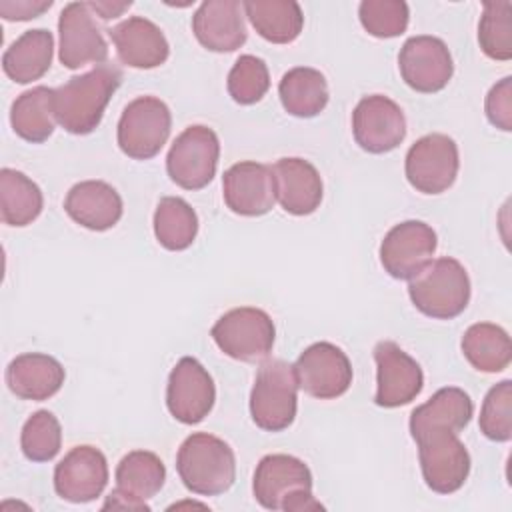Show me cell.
Masks as SVG:
<instances>
[{
	"label": "cell",
	"mask_w": 512,
	"mask_h": 512,
	"mask_svg": "<svg viewBox=\"0 0 512 512\" xmlns=\"http://www.w3.org/2000/svg\"><path fill=\"white\" fill-rule=\"evenodd\" d=\"M226 206L238 216H264L276 202V180L272 166L244 160L232 164L222 176Z\"/></svg>",
	"instance_id": "obj_18"
},
{
	"label": "cell",
	"mask_w": 512,
	"mask_h": 512,
	"mask_svg": "<svg viewBox=\"0 0 512 512\" xmlns=\"http://www.w3.org/2000/svg\"><path fill=\"white\" fill-rule=\"evenodd\" d=\"M252 492L266 510L308 512L324 506L312 496V472L296 456L268 454L254 472Z\"/></svg>",
	"instance_id": "obj_2"
},
{
	"label": "cell",
	"mask_w": 512,
	"mask_h": 512,
	"mask_svg": "<svg viewBox=\"0 0 512 512\" xmlns=\"http://www.w3.org/2000/svg\"><path fill=\"white\" fill-rule=\"evenodd\" d=\"M116 54L130 68L150 70L168 60L170 46L164 32L144 16H130L108 30Z\"/></svg>",
	"instance_id": "obj_21"
},
{
	"label": "cell",
	"mask_w": 512,
	"mask_h": 512,
	"mask_svg": "<svg viewBox=\"0 0 512 512\" xmlns=\"http://www.w3.org/2000/svg\"><path fill=\"white\" fill-rule=\"evenodd\" d=\"M294 374L298 388L318 400L338 398L352 384V364L346 352L332 342L310 344L298 356Z\"/></svg>",
	"instance_id": "obj_12"
},
{
	"label": "cell",
	"mask_w": 512,
	"mask_h": 512,
	"mask_svg": "<svg viewBox=\"0 0 512 512\" xmlns=\"http://www.w3.org/2000/svg\"><path fill=\"white\" fill-rule=\"evenodd\" d=\"M60 34V62L70 68L86 64H104L108 58V44L96 24L94 12L88 2H70L58 18Z\"/></svg>",
	"instance_id": "obj_17"
},
{
	"label": "cell",
	"mask_w": 512,
	"mask_h": 512,
	"mask_svg": "<svg viewBox=\"0 0 512 512\" xmlns=\"http://www.w3.org/2000/svg\"><path fill=\"white\" fill-rule=\"evenodd\" d=\"M220 140L208 126L194 124L176 136L166 156V172L184 190L208 186L216 174Z\"/></svg>",
	"instance_id": "obj_8"
},
{
	"label": "cell",
	"mask_w": 512,
	"mask_h": 512,
	"mask_svg": "<svg viewBox=\"0 0 512 512\" xmlns=\"http://www.w3.org/2000/svg\"><path fill=\"white\" fill-rule=\"evenodd\" d=\"M486 118L492 126L510 132L512 130V78L506 76L494 84L484 102Z\"/></svg>",
	"instance_id": "obj_39"
},
{
	"label": "cell",
	"mask_w": 512,
	"mask_h": 512,
	"mask_svg": "<svg viewBox=\"0 0 512 512\" xmlns=\"http://www.w3.org/2000/svg\"><path fill=\"white\" fill-rule=\"evenodd\" d=\"M216 400V386L208 370L192 356L176 362L166 384L168 412L182 424L202 422Z\"/></svg>",
	"instance_id": "obj_14"
},
{
	"label": "cell",
	"mask_w": 512,
	"mask_h": 512,
	"mask_svg": "<svg viewBox=\"0 0 512 512\" xmlns=\"http://www.w3.org/2000/svg\"><path fill=\"white\" fill-rule=\"evenodd\" d=\"M210 336L226 356L240 362H260L272 352L276 328L268 312L240 306L222 314Z\"/></svg>",
	"instance_id": "obj_6"
},
{
	"label": "cell",
	"mask_w": 512,
	"mask_h": 512,
	"mask_svg": "<svg viewBox=\"0 0 512 512\" xmlns=\"http://www.w3.org/2000/svg\"><path fill=\"white\" fill-rule=\"evenodd\" d=\"M62 446V428L58 418L48 410L34 412L22 426L20 448L30 462L52 460Z\"/></svg>",
	"instance_id": "obj_35"
},
{
	"label": "cell",
	"mask_w": 512,
	"mask_h": 512,
	"mask_svg": "<svg viewBox=\"0 0 512 512\" xmlns=\"http://www.w3.org/2000/svg\"><path fill=\"white\" fill-rule=\"evenodd\" d=\"M408 296L424 316L452 320L470 302L468 272L456 258H438L410 280Z\"/></svg>",
	"instance_id": "obj_4"
},
{
	"label": "cell",
	"mask_w": 512,
	"mask_h": 512,
	"mask_svg": "<svg viewBox=\"0 0 512 512\" xmlns=\"http://www.w3.org/2000/svg\"><path fill=\"white\" fill-rule=\"evenodd\" d=\"M64 378L62 364L42 352L20 354L6 368V384L22 400L40 402L52 398L62 388Z\"/></svg>",
	"instance_id": "obj_24"
},
{
	"label": "cell",
	"mask_w": 512,
	"mask_h": 512,
	"mask_svg": "<svg viewBox=\"0 0 512 512\" xmlns=\"http://www.w3.org/2000/svg\"><path fill=\"white\" fill-rule=\"evenodd\" d=\"M52 56V32L46 28H34L26 30L6 48L2 56V68L10 80L18 84H30L40 80L50 70Z\"/></svg>",
	"instance_id": "obj_26"
},
{
	"label": "cell",
	"mask_w": 512,
	"mask_h": 512,
	"mask_svg": "<svg viewBox=\"0 0 512 512\" xmlns=\"http://www.w3.org/2000/svg\"><path fill=\"white\" fill-rule=\"evenodd\" d=\"M242 8L254 30L272 44H290L302 32L304 14L294 0H246Z\"/></svg>",
	"instance_id": "obj_27"
},
{
	"label": "cell",
	"mask_w": 512,
	"mask_h": 512,
	"mask_svg": "<svg viewBox=\"0 0 512 512\" xmlns=\"http://www.w3.org/2000/svg\"><path fill=\"white\" fill-rule=\"evenodd\" d=\"M198 234L194 208L178 196H166L154 210V236L166 250L180 252L192 246Z\"/></svg>",
	"instance_id": "obj_33"
},
{
	"label": "cell",
	"mask_w": 512,
	"mask_h": 512,
	"mask_svg": "<svg viewBox=\"0 0 512 512\" xmlns=\"http://www.w3.org/2000/svg\"><path fill=\"white\" fill-rule=\"evenodd\" d=\"M402 80L416 92L434 94L448 86L454 74V62L448 46L436 36H412L398 54Z\"/></svg>",
	"instance_id": "obj_13"
},
{
	"label": "cell",
	"mask_w": 512,
	"mask_h": 512,
	"mask_svg": "<svg viewBox=\"0 0 512 512\" xmlns=\"http://www.w3.org/2000/svg\"><path fill=\"white\" fill-rule=\"evenodd\" d=\"M102 508H120V510H150L148 504H142L130 496H126L124 492H120L118 488L110 492V496L106 498Z\"/></svg>",
	"instance_id": "obj_42"
},
{
	"label": "cell",
	"mask_w": 512,
	"mask_h": 512,
	"mask_svg": "<svg viewBox=\"0 0 512 512\" xmlns=\"http://www.w3.org/2000/svg\"><path fill=\"white\" fill-rule=\"evenodd\" d=\"M44 208L40 186L14 168L0 170V216L8 226H28Z\"/></svg>",
	"instance_id": "obj_31"
},
{
	"label": "cell",
	"mask_w": 512,
	"mask_h": 512,
	"mask_svg": "<svg viewBox=\"0 0 512 512\" xmlns=\"http://www.w3.org/2000/svg\"><path fill=\"white\" fill-rule=\"evenodd\" d=\"M464 358L480 372L496 374L508 368L512 360V342L504 328L492 322L472 324L462 336Z\"/></svg>",
	"instance_id": "obj_30"
},
{
	"label": "cell",
	"mask_w": 512,
	"mask_h": 512,
	"mask_svg": "<svg viewBox=\"0 0 512 512\" xmlns=\"http://www.w3.org/2000/svg\"><path fill=\"white\" fill-rule=\"evenodd\" d=\"M362 28L374 38H396L406 32L410 10L404 0H364L358 6Z\"/></svg>",
	"instance_id": "obj_37"
},
{
	"label": "cell",
	"mask_w": 512,
	"mask_h": 512,
	"mask_svg": "<svg viewBox=\"0 0 512 512\" xmlns=\"http://www.w3.org/2000/svg\"><path fill=\"white\" fill-rule=\"evenodd\" d=\"M276 200L292 216L312 214L324 196L322 178L314 164L304 158H280L274 166Z\"/></svg>",
	"instance_id": "obj_23"
},
{
	"label": "cell",
	"mask_w": 512,
	"mask_h": 512,
	"mask_svg": "<svg viewBox=\"0 0 512 512\" xmlns=\"http://www.w3.org/2000/svg\"><path fill=\"white\" fill-rule=\"evenodd\" d=\"M172 128L170 108L156 96H138L118 120L116 140L132 160H150L166 144Z\"/></svg>",
	"instance_id": "obj_7"
},
{
	"label": "cell",
	"mask_w": 512,
	"mask_h": 512,
	"mask_svg": "<svg viewBox=\"0 0 512 512\" xmlns=\"http://www.w3.org/2000/svg\"><path fill=\"white\" fill-rule=\"evenodd\" d=\"M176 470L190 492L218 496L230 490L236 480V456L222 438L194 432L178 448Z\"/></svg>",
	"instance_id": "obj_3"
},
{
	"label": "cell",
	"mask_w": 512,
	"mask_h": 512,
	"mask_svg": "<svg viewBox=\"0 0 512 512\" xmlns=\"http://www.w3.org/2000/svg\"><path fill=\"white\" fill-rule=\"evenodd\" d=\"M438 246V236L422 220H406L388 230L380 244V262L396 280H412L430 262Z\"/></svg>",
	"instance_id": "obj_11"
},
{
	"label": "cell",
	"mask_w": 512,
	"mask_h": 512,
	"mask_svg": "<svg viewBox=\"0 0 512 512\" xmlns=\"http://www.w3.org/2000/svg\"><path fill=\"white\" fill-rule=\"evenodd\" d=\"M196 40L210 52H234L246 42L244 8L238 0H206L192 16Z\"/></svg>",
	"instance_id": "obj_20"
},
{
	"label": "cell",
	"mask_w": 512,
	"mask_h": 512,
	"mask_svg": "<svg viewBox=\"0 0 512 512\" xmlns=\"http://www.w3.org/2000/svg\"><path fill=\"white\" fill-rule=\"evenodd\" d=\"M114 478L120 492L146 504L164 486L166 468L154 452L132 450L118 462Z\"/></svg>",
	"instance_id": "obj_32"
},
{
	"label": "cell",
	"mask_w": 512,
	"mask_h": 512,
	"mask_svg": "<svg viewBox=\"0 0 512 512\" xmlns=\"http://www.w3.org/2000/svg\"><path fill=\"white\" fill-rule=\"evenodd\" d=\"M108 484L106 456L88 444L74 446L54 468L56 494L72 504L96 500Z\"/></svg>",
	"instance_id": "obj_19"
},
{
	"label": "cell",
	"mask_w": 512,
	"mask_h": 512,
	"mask_svg": "<svg viewBox=\"0 0 512 512\" xmlns=\"http://www.w3.org/2000/svg\"><path fill=\"white\" fill-rule=\"evenodd\" d=\"M298 408V380L294 366L284 360H266L254 378L250 392L252 422L266 432L286 430Z\"/></svg>",
	"instance_id": "obj_5"
},
{
	"label": "cell",
	"mask_w": 512,
	"mask_h": 512,
	"mask_svg": "<svg viewBox=\"0 0 512 512\" xmlns=\"http://www.w3.org/2000/svg\"><path fill=\"white\" fill-rule=\"evenodd\" d=\"M352 134L356 144L370 154L390 152L406 138L404 112L388 96H364L352 112Z\"/></svg>",
	"instance_id": "obj_15"
},
{
	"label": "cell",
	"mask_w": 512,
	"mask_h": 512,
	"mask_svg": "<svg viewBox=\"0 0 512 512\" xmlns=\"http://www.w3.org/2000/svg\"><path fill=\"white\" fill-rule=\"evenodd\" d=\"M52 6V0H0V16L4 20H32L46 12Z\"/></svg>",
	"instance_id": "obj_40"
},
{
	"label": "cell",
	"mask_w": 512,
	"mask_h": 512,
	"mask_svg": "<svg viewBox=\"0 0 512 512\" xmlns=\"http://www.w3.org/2000/svg\"><path fill=\"white\" fill-rule=\"evenodd\" d=\"M426 486L438 494L460 490L470 474V454L456 432L428 430L414 438Z\"/></svg>",
	"instance_id": "obj_9"
},
{
	"label": "cell",
	"mask_w": 512,
	"mask_h": 512,
	"mask_svg": "<svg viewBox=\"0 0 512 512\" xmlns=\"http://www.w3.org/2000/svg\"><path fill=\"white\" fill-rule=\"evenodd\" d=\"M88 6L92 8V12L96 16H100L102 20H110V18H118L122 16L130 6L132 2H110V0H102V2H88Z\"/></svg>",
	"instance_id": "obj_41"
},
{
	"label": "cell",
	"mask_w": 512,
	"mask_h": 512,
	"mask_svg": "<svg viewBox=\"0 0 512 512\" xmlns=\"http://www.w3.org/2000/svg\"><path fill=\"white\" fill-rule=\"evenodd\" d=\"M478 42L492 60L506 62L512 58V4L508 0L484 4L478 22Z\"/></svg>",
	"instance_id": "obj_34"
},
{
	"label": "cell",
	"mask_w": 512,
	"mask_h": 512,
	"mask_svg": "<svg viewBox=\"0 0 512 512\" xmlns=\"http://www.w3.org/2000/svg\"><path fill=\"white\" fill-rule=\"evenodd\" d=\"M54 90L48 86H36L22 92L10 108L12 130L26 142H46L56 126Z\"/></svg>",
	"instance_id": "obj_29"
},
{
	"label": "cell",
	"mask_w": 512,
	"mask_h": 512,
	"mask_svg": "<svg viewBox=\"0 0 512 512\" xmlns=\"http://www.w3.org/2000/svg\"><path fill=\"white\" fill-rule=\"evenodd\" d=\"M480 432L494 442L512 438V382L502 380L492 386L480 408Z\"/></svg>",
	"instance_id": "obj_38"
},
{
	"label": "cell",
	"mask_w": 512,
	"mask_h": 512,
	"mask_svg": "<svg viewBox=\"0 0 512 512\" xmlns=\"http://www.w3.org/2000/svg\"><path fill=\"white\" fill-rule=\"evenodd\" d=\"M64 210L76 224L94 232H104L118 224L124 206L120 194L108 182L84 180L68 190Z\"/></svg>",
	"instance_id": "obj_22"
},
{
	"label": "cell",
	"mask_w": 512,
	"mask_h": 512,
	"mask_svg": "<svg viewBox=\"0 0 512 512\" xmlns=\"http://www.w3.org/2000/svg\"><path fill=\"white\" fill-rule=\"evenodd\" d=\"M278 96L284 110L296 118L318 116L330 98L324 74L310 66L288 70L278 84Z\"/></svg>",
	"instance_id": "obj_28"
},
{
	"label": "cell",
	"mask_w": 512,
	"mask_h": 512,
	"mask_svg": "<svg viewBox=\"0 0 512 512\" xmlns=\"http://www.w3.org/2000/svg\"><path fill=\"white\" fill-rule=\"evenodd\" d=\"M376 362V396L382 408H398L410 404L424 386L420 364L406 354L396 342L382 340L374 346Z\"/></svg>",
	"instance_id": "obj_16"
},
{
	"label": "cell",
	"mask_w": 512,
	"mask_h": 512,
	"mask_svg": "<svg viewBox=\"0 0 512 512\" xmlns=\"http://www.w3.org/2000/svg\"><path fill=\"white\" fill-rule=\"evenodd\" d=\"M120 82L122 72L110 62L98 64L80 76H72L66 84L54 90L58 124L76 136L94 132Z\"/></svg>",
	"instance_id": "obj_1"
},
{
	"label": "cell",
	"mask_w": 512,
	"mask_h": 512,
	"mask_svg": "<svg viewBox=\"0 0 512 512\" xmlns=\"http://www.w3.org/2000/svg\"><path fill=\"white\" fill-rule=\"evenodd\" d=\"M226 86L232 100L242 106L260 102L270 88V74L266 62L252 54L240 56L228 72Z\"/></svg>",
	"instance_id": "obj_36"
},
{
	"label": "cell",
	"mask_w": 512,
	"mask_h": 512,
	"mask_svg": "<svg viewBox=\"0 0 512 512\" xmlns=\"http://www.w3.org/2000/svg\"><path fill=\"white\" fill-rule=\"evenodd\" d=\"M460 168L456 142L446 134H426L406 152L404 172L410 186L422 194H440L448 190Z\"/></svg>",
	"instance_id": "obj_10"
},
{
	"label": "cell",
	"mask_w": 512,
	"mask_h": 512,
	"mask_svg": "<svg viewBox=\"0 0 512 512\" xmlns=\"http://www.w3.org/2000/svg\"><path fill=\"white\" fill-rule=\"evenodd\" d=\"M474 414L470 396L456 386H446L434 392L424 404L410 414V434L418 438L428 430H450L460 432L468 426Z\"/></svg>",
	"instance_id": "obj_25"
}]
</instances>
